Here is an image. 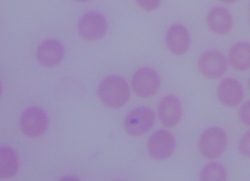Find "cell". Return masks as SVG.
Returning a JSON list of instances; mask_svg holds the SVG:
<instances>
[{"label":"cell","instance_id":"6da1fadb","mask_svg":"<svg viewBox=\"0 0 250 181\" xmlns=\"http://www.w3.org/2000/svg\"><path fill=\"white\" fill-rule=\"evenodd\" d=\"M130 90L122 77L112 75L104 78L99 87L98 95L107 108H121L129 99Z\"/></svg>","mask_w":250,"mask_h":181},{"label":"cell","instance_id":"7a4b0ae2","mask_svg":"<svg viewBox=\"0 0 250 181\" xmlns=\"http://www.w3.org/2000/svg\"><path fill=\"white\" fill-rule=\"evenodd\" d=\"M228 137L219 127H212L205 131L199 139V150L204 158L214 160L219 159L226 150Z\"/></svg>","mask_w":250,"mask_h":181},{"label":"cell","instance_id":"3957f363","mask_svg":"<svg viewBox=\"0 0 250 181\" xmlns=\"http://www.w3.org/2000/svg\"><path fill=\"white\" fill-rule=\"evenodd\" d=\"M155 115L152 110L147 107H139L131 111L125 117V131L133 137H140L147 134L153 126Z\"/></svg>","mask_w":250,"mask_h":181},{"label":"cell","instance_id":"277c9868","mask_svg":"<svg viewBox=\"0 0 250 181\" xmlns=\"http://www.w3.org/2000/svg\"><path fill=\"white\" fill-rule=\"evenodd\" d=\"M20 123L23 133L29 138H41L48 129V117L43 110L38 107L26 109Z\"/></svg>","mask_w":250,"mask_h":181},{"label":"cell","instance_id":"5b68a950","mask_svg":"<svg viewBox=\"0 0 250 181\" xmlns=\"http://www.w3.org/2000/svg\"><path fill=\"white\" fill-rule=\"evenodd\" d=\"M176 141L169 131L158 130L152 134L147 142V152L155 160H168L175 149Z\"/></svg>","mask_w":250,"mask_h":181},{"label":"cell","instance_id":"8992f818","mask_svg":"<svg viewBox=\"0 0 250 181\" xmlns=\"http://www.w3.org/2000/svg\"><path fill=\"white\" fill-rule=\"evenodd\" d=\"M107 31V21L105 18L96 12L83 15L78 24L80 36L88 41H96L104 36Z\"/></svg>","mask_w":250,"mask_h":181},{"label":"cell","instance_id":"52a82bcc","mask_svg":"<svg viewBox=\"0 0 250 181\" xmlns=\"http://www.w3.org/2000/svg\"><path fill=\"white\" fill-rule=\"evenodd\" d=\"M161 85L159 74L150 68H141L134 74L132 87L135 94L142 98L153 96Z\"/></svg>","mask_w":250,"mask_h":181},{"label":"cell","instance_id":"ba28073f","mask_svg":"<svg viewBox=\"0 0 250 181\" xmlns=\"http://www.w3.org/2000/svg\"><path fill=\"white\" fill-rule=\"evenodd\" d=\"M198 67L206 78L218 79L228 71V60L219 51H206L199 59Z\"/></svg>","mask_w":250,"mask_h":181},{"label":"cell","instance_id":"9c48e42d","mask_svg":"<svg viewBox=\"0 0 250 181\" xmlns=\"http://www.w3.org/2000/svg\"><path fill=\"white\" fill-rule=\"evenodd\" d=\"M166 44L172 54L182 56L190 47L191 37L184 26L176 24L168 29L166 33Z\"/></svg>","mask_w":250,"mask_h":181},{"label":"cell","instance_id":"30bf717a","mask_svg":"<svg viewBox=\"0 0 250 181\" xmlns=\"http://www.w3.org/2000/svg\"><path fill=\"white\" fill-rule=\"evenodd\" d=\"M183 114L182 104L173 95H168L162 99L159 105V116L165 127H174L180 122Z\"/></svg>","mask_w":250,"mask_h":181},{"label":"cell","instance_id":"8fae6325","mask_svg":"<svg viewBox=\"0 0 250 181\" xmlns=\"http://www.w3.org/2000/svg\"><path fill=\"white\" fill-rule=\"evenodd\" d=\"M64 58V49L56 40H48L39 46L37 60L44 67H54L60 64Z\"/></svg>","mask_w":250,"mask_h":181},{"label":"cell","instance_id":"7c38bea8","mask_svg":"<svg viewBox=\"0 0 250 181\" xmlns=\"http://www.w3.org/2000/svg\"><path fill=\"white\" fill-rule=\"evenodd\" d=\"M217 96L224 105L235 107L244 98L242 85L234 79H225L218 86Z\"/></svg>","mask_w":250,"mask_h":181},{"label":"cell","instance_id":"4fadbf2b","mask_svg":"<svg viewBox=\"0 0 250 181\" xmlns=\"http://www.w3.org/2000/svg\"><path fill=\"white\" fill-rule=\"evenodd\" d=\"M207 25L210 30L217 35H226L232 29V15L225 7H214L206 17Z\"/></svg>","mask_w":250,"mask_h":181},{"label":"cell","instance_id":"5bb4252c","mask_svg":"<svg viewBox=\"0 0 250 181\" xmlns=\"http://www.w3.org/2000/svg\"><path fill=\"white\" fill-rule=\"evenodd\" d=\"M228 62L238 72H245L250 69V44H235L229 51Z\"/></svg>","mask_w":250,"mask_h":181},{"label":"cell","instance_id":"9a60e30c","mask_svg":"<svg viewBox=\"0 0 250 181\" xmlns=\"http://www.w3.org/2000/svg\"><path fill=\"white\" fill-rule=\"evenodd\" d=\"M19 160L15 152L8 146L0 148V177L11 179L18 172Z\"/></svg>","mask_w":250,"mask_h":181},{"label":"cell","instance_id":"2e32d148","mask_svg":"<svg viewBox=\"0 0 250 181\" xmlns=\"http://www.w3.org/2000/svg\"><path fill=\"white\" fill-rule=\"evenodd\" d=\"M228 173L226 168L219 163L206 165L200 175L201 181H227Z\"/></svg>","mask_w":250,"mask_h":181},{"label":"cell","instance_id":"e0dca14e","mask_svg":"<svg viewBox=\"0 0 250 181\" xmlns=\"http://www.w3.org/2000/svg\"><path fill=\"white\" fill-rule=\"evenodd\" d=\"M238 149L243 157L250 159V130L247 132L240 139Z\"/></svg>","mask_w":250,"mask_h":181},{"label":"cell","instance_id":"ac0fdd59","mask_svg":"<svg viewBox=\"0 0 250 181\" xmlns=\"http://www.w3.org/2000/svg\"><path fill=\"white\" fill-rule=\"evenodd\" d=\"M138 5L147 12H152L161 5V0H136Z\"/></svg>","mask_w":250,"mask_h":181},{"label":"cell","instance_id":"d6986e66","mask_svg":"<svg viewBox=\"0 0 250 181\" xmlns=\"http://www.w3.org/2000/svg\"><path fill=\"white\" fill-rule=\"evenodd\" d=\"M239 119L241 123L247 126H250V101L245 102L239 110Z\"/></svg>","mask_w":250,"mask_h":181},{"label":"cell","instance_id":"ffe728a7","mask_svg":"<svg viewBox=\"0 0 250 181\" xmlns=\"http://www.w3.org/2000/svg\"><path fill=\"white\" fill-rule=\"evenodd\" d=\"M219 1L222 2V3H224V4L230 5V4H234V3H235V2L238 1V0H219Z\"/></svg>","mask_w":250,"mask_h":181},{"label":"cell","instance_id":"44dd1931","mask_svg":"<svg viewBox=\"0 0 250 181\" xmlns=\"http://www.w3.org/2000/svg\"><path fill=\"white\" fill-rule=\"evenodd\" d=\"M64 180H72V181H77V179H75V178H70V177H66V178H64V179H62V181H64Z\"/></svg>","mask_w":250,"mask_h":181},{"label":"cell","instance_id":"7402d4cb","mask_svg":"<svg viewBox=\"0 0 250 181\" xmlns=\"http://www.w3.org/2000/svg\"><path fill=\"white\" fill-rule=\"evenodd\" d=\"M74 1H77V2H81V3H84V2H88L90 0H74Z\"/></svg>","mask_w":250,"mask_h":181},{"label":"cell","instance_id":"603a6c76","mask_svg":"<svg viewBox=\"0 0 250 181\" xmlns=\"http://www.w3.org/2000/svg\"></svg>","mask_w":250,"mask_h":181},{"label":"cell","instance_id":"cb8c5ba5","mask_svg":"<svg viewBox=\"0 0 250 181\" xmlns=\"http://www.w3.org/2000/svg\"></svg>","mask_w":250,"mask_h":181}]
</instances>
